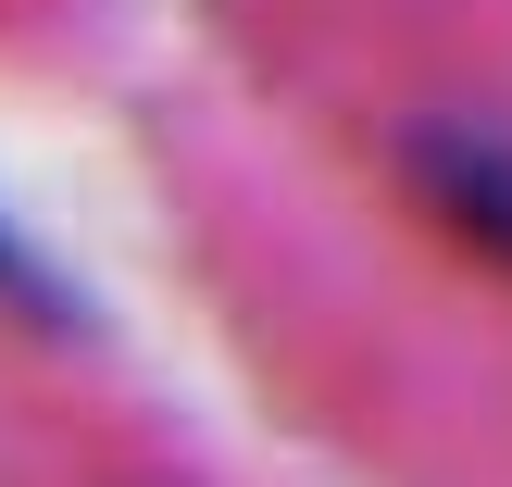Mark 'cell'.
Returning <instances> with one entry per match:
<instances>
[{
  "label": "cell",
  "mask_w": 512,
  "mask_h": 487,
  "mask_svg": "<svg viewBox=\"0 0 512 487\" xmlns=\"http://www.w3.org/2000/svg\"><path fill=\"white\" fill-rule=\"evenodd\" d=\"M400 188L425 200L438 238H463L488 275H512V138L500 125H463V113L400 125Z\"/></svg>",
  "instance_id": "obj_1"
}]
</instances>
